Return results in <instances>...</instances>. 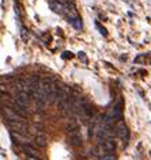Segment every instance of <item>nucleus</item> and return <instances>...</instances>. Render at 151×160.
<instances>
[{
    "mask_svg": "<svg viewBox=\"0 0 151 160\" xmlns=\"http://www.w3.org/2000/svg\"><path fill=\"white\" fill-rule=\"evenodd\" d=\"M71 25H72L75 29H82V21L79 18H75L71 21Z\"/></svg>",
    "mask_w": 151,
    "mask_h": 160,
    "instance_id": "nucleus-11",
    "label": "nucleus"
},
{
    "mask_svg": "<svg viewBox=\"0 0 151 160\" xmlns=\"http://www.w3.org/2000/svg\"><path fill=\"white\" fill-rule=\"evenodd\" d=\"M117 134L122 141H127V140H128V129H127L125 123L122 121H120L118 125H117Z\"/></svg>",
    "mask_w": 151,
    "mask_h": 160,
    "instance_id": "nucleus-4",
    "label": "nucleus"
},
{
    "mask_svg": "<svg viewBox=\"0 0 151 160\" xmlns=\"http://www.w3.org/2000/svg\"><path fill=\"white\" fill-rule=\"evenodd\" d=\"M29 87H30V84H27L23 80H17V82H15V90H17L18 92H27Z\"/></svg>",
    "mask_w": 151,
    "mask_h": 160,
    "instance_id": "nucleus-7",
    "label": "nucleus"
},
{
    "mask_svg": "<svg viewBox=\"0 0 151 160\" xmlns=\"http://www.w3.org/2000/svg\"><path fill=\"white\" fill-rule=\"evenodd\" d=\"M67 133H68V142L72 147H81L83 140H82V134L79 132V128L75 123H68L67 125Z\"/></svg>",
    "mask_w": 151,
    "mask_h": 160,
    "instance_id": "nucleus-1",
    "label": "nucleus"
},
{
    "mask_svg": "<svg viewBox=\"0 0 151 160\" xmlns=\"http://www.w3.org/2000/svg\"><path fill=\"white\" fill-rule=\"evenodd\" d=\"M64 15L65 17H68L71 21L75 18H78V14H76V10H75V7L72 4H65V8H64Z\"/></svg>",
    "mask_w": 151,
    "mask_h": 160,
    "instance_id": "nucleus-6",
    "label": "nucleus"
},
{
    "mask_svg": "<svg viewBox=\"0 0 151 160\" xmlns=\"http://www.w3.org/2000/svg\"><path fill=\"white\" fill-rule=\"evenodd\" d=\"M97 27H98V30L101 31V34H102V35H106V34H108V33H106V30H105V29H104V27H102L101 25H99L98 22H97Z\"/></svg>",
    "mask_w": 151,
    "mask_h": 160,
    "instance_id": "nucleus-14",
    "label": "nucleus"
},
{
    "mask_svg": "<svg viewBox=\"0 0 151 160\" xmlns=\"http://www.w3.org/2000/svg\"><path fill=\"white\" fill-rule=\"evenodd\" d=\"M49 7L56 14H64L65 4H63L61 2H57V0H50V2H49Z\"/></svg>",
    "mask_w": 151,
    "mask_h": 160,
    "instance_id": "nucleus-5",
    "label": "nucleus"
},
{
    "mask_svg": "<svg viewBox=\"0 0 151 160\" xmlns=\"http://www.w3.org/2000/svg\"><path fill=\"white\" fill-rule=\"evenodd\" d=\"M15 99H17L18 102L23 103V105H29V102H30L31 98H30V95L27 92H18L17 97H15Z\"/></svg>",
    "mask_w": 151,
    "mask_h": 160,
    "instance_id": "nucleus-8",
    "label": "nucleus"
},
{
    "mask_svg": "<svg viewBox=\"0 0 151 160\" xmlns=\"http://www.w3.org/2000/svg\"><path fill=\"white\" fill-rule=\"evenodd\" d=\"M11 109H13V111L17 115H19V117L22 118H26L27 115H29V109H27V105H23V103L18 102L17 99L14 101V103L11 105Z\"/></svg>",
    "mask_w": 151,
    "mask_h": 160,
    "instance_id": "nucleus-2",
    "label": "nucleus"
},
{
    "mask_svg": "<svg viewBox=\"0 0 151 160\" xmlns=\"http://www.w3.org/2000/svg\"><path fill=\"white\" fill-rule=\"evenodd\" d=\"M61 57L64 58V60H68V58H72V57H74V54L71 53V52H64V53L61 54Z\"/></svg>",
    "mask_w": 151,
    "mask_h": 160,
    "instance_id": "nucleus-12",
    "label": "nucleus"
},
{
    "mask_svg": "<svg viewBox=\"0 0 151 160\" xmlns=\"http://www.w3.org/2000/svg\"><path fill=\"white\" fill-rule=\"evenodd\" d=\"M135 61H143V56H140V57H138V58H135Z\"/></svg>",
    "mask_w": 151,
    "mask_h": 160,
    "instance_id": "nucleus-16",
    "label": "nucleus"
},
{
    "mask_svg": "<svg viewBox=\"0 0 151 160\" xmlns=\"http://www.w3.org/2000/svg\"><path fill=\"white\" fill-rule=\"evenodd\" d=\"M22 149H23V152L29 156V158H31V159H37L38 158V151L35 149V148L33 147V145H30V144H23L22 145Z\"/></svg>",
    "mask_w": 151,
    "mask_h": 160,
    "instance_id": "nucleus-3",
    "label": "nucleus"
},
{
    "mask_svg": "<svg viewBox=\"0 0 151 160\" xmlns=\"http://www.w3.org/2000/svg\"><path fill=\"white\" fill-rule=\"evenodd\" d=\"M98 160H116V158L112 155H105V156H101Z\"/></svg>",
    "mask_w": 151,
    "mask_h": 160,
    "instance_id": "nucleus-13",
    "label": "nucleus"
},
{
    "mask_svg": "<svg viewBox=\"0 0 151 160\" xmlns=\"http://www.w3.org/2000/svg\"><path fill=\"white\" fill-rule=\"evenodd\" d=\"M78 57L81 58V60H83L85 62H87V58H86V56H85V53H83V52H79V53H78Z\"/></svg>",
    "mask_w": 151,
    "mask_h": 160,
    "instance_id": "nucleus-15",
    "label": "nucleus"
},
{
    "mask_svg": "<svg viewBox=\"0 0 151 160\" xmlns=\"http://www.w3.org/2000/svg\"><path fill=\"white\" fill-rule=\"evenodd\" d=\"M34 141H35V144H37L39 148H44V147L46 145V136L42 134V133H38L34 137Z\"/></svg>",
    "mask_w": 151,
    "mask_h": 160,
    "instance_id": "nucleus-9",
    "label": "nucleus"
},
{
    "mask_svg": "<svg viewBox=\"0 0 151 160\" xmlns=\"http://www.w3.org/2000/svg\"><path fill=\"white\" fill-rule=\"evenodd\" d=\"M121 115H122V110H121V106H120V105H116V106L113 107V118L121 119Z\"/></svg>",
    "mask_w": 151,
    "mask_h": 160,
    "instance_id": "nucleus-10",
    "label": "nucleus"
}]
</instances>
